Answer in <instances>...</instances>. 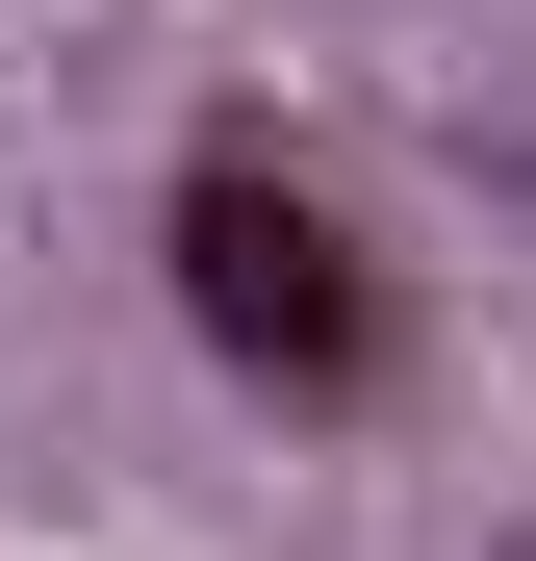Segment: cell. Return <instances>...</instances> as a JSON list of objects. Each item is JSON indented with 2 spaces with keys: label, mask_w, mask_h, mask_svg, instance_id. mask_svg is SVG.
<instances>
[{
  "label": "cell",
  "mask_w": 536,
  "mask_h": 561,
  "mask_svg": "<svg viewBox=\"0 0 536 561\" xmlns=\"http://www.w3.org/2000/svg\"><path fill=\"white\" fill-rule=\"evenodd\" d=\"M179 307H205V357L282 383V409H357V383H384V280H357V230L307 205L282 153H205V179H179Z\"/></svg>",
  "instance_id": "1"
}]
</instances>
